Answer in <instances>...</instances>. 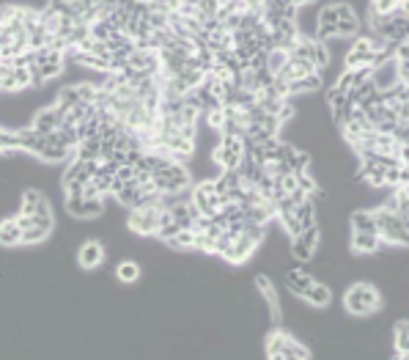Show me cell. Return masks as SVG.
Masks as SVG:
<instances>
[{"mask_svg": "<svg viewBox=\"0 0 409 360\" xmlns=\"http://www.w3.org/2000/svg\"><path fill=\"white\" fill-rule=\"evenodd\" d=\"M382 303L384 300L382 294H379V289L371 286V283H355L343 294V308L349 311V313H355V316L377 313V311H382Z\"/></svg>", "mask_w": 409, "mask_h": 360, "instance_id": "obj_1", "label": "cell"}, {"mask_svg": "<svg viewBox=\"0 0 409 360\" xmlns=\"http://www.w3.org/2000/svg\"><path fill=\"white\" fill-rule=\"evenodd\" d=\"M152 181H154V187H157L159 196L171 198V196H179L181 190H187V187L193 184V176H190V171H187L184 162L171 160L165 168H159V171L154 174Z\"/></svg>", "mask_w": 409, "mask_h": 360, "instance_id": "obj_2", "label": "cell"}, {"mask_svg": "<svg viewBox=\"0 0 409 360\" xmlns=\"http://www.w3.org/2000/svg\"><path fill=\"white\" fill-rule=\"evenodd\" d=\"M368 23H371V33H377L379 39L390 42V44H398L401 39H407V25H409L407 6H398L396 11L382 14V17L368 14Z\"/></svg>", "mask_w": 409, "mask_h": 360, "instance_id": "obj_3", "label": "cell"}, {"mask_svg": "<svg viewBox=\"0 0 409 360\" xmlns=\"http://www.w3.org/2000/svg\"><path fill=\"white\" fill-rule=\"evenodd\" d=\"M374 223H377V234H379L382 245H407L409 242L407 217L396 215L393 209H387V206L374 209Z\"/></svg>", "mask_w": 409, "mask_h": 360, "instance_id": "obj_4", "label": "cell"}, {"mask_svg": "<svg viewBox=\"0 0 409 360\" xmlns=\"http://www.w3.org/2000/svg\"><path fill=\"white\" fill-rule=\"evenodd\" d=\"M264 352L269 360H307L310 358V349L305 344H300L294 335H288L286 330H272L267 335V344H264Z\"/></svg>", "mask_w": 409, "mask_h": 360, "instance_id": "obj_5", "label": "cell"}, {"mask_svg": "<svg viewBox=\"0 0 409 360\" xmlns=\"http://www.w3.org/2000/svg\"><path fill=\"white\" fill-rule=\"evenodd\" d=\"M162 209H165V198H162V201H149V204L132 206V209H129L127 226L135 234H140V236H157Z\"/></svg>", "mask_w": 409, "mask_h": 360, "instance_id": "obj_6", "label": "cell"}, {"mask_svg": "<svg viewBox=\"0 0 409 360\" xmlns=\"http://www.w3.org/2000/svg\"><path fill=\"white\" fill-rule=\"evenodd\" d=\"M214 162L223 168V171H236L245 160V138L239 135H228V132H220V143L214 146Z\"/></svg>", "mask_w": 409, "mask_h": 360, "instance_id": "obj_7", "label": "cell"}, {"mask_svg": "<svg viewBox=\"0 0 409 360\" xmlns=\"http://www.w3.org/2000/svg\"><path fill=\"white\" fill-rule=\"evenodd\" d=\"M99 160H72L63 174V196H80L83 184L94 176Z\"/></svg>", "mask_w": 409, "mask_h": 360, "instance_id": "obj_8", "label": "cell"}, {"mask_svg": "<svg viewBox=\"0 0 409 360\" xmlns=\"http://www.w3.org/2000/svg\"><path fill=\"white\" fill-rule=\"evenodd\" d=\"M193 206L198 209V215H204V217H214V215H220V209H223V198L217 196V190H214V179H206V181H198L195 187H193Z\"/></svg>", "mask_w": 409, "mask_h": 360, "instance_id": "obj_9", "label": "cell"}, {"mask_svg": "<svg viewBox=\"0 0 409 360\" xmlns=\"http://www.w3.org/2000/svg\"><path fill=\"white\" fill-rule=\"evenodd\" d=\"M319 239H322V232H319V223L310 226V229H303L300 234L291 236V256L297 261H310L316 248H319Z\"/></svg>", "mask_w": 409, "mask_h": 360, "instance_id": "obj_10", "label": "cell"}, {"mask_svg": "<svg viewBox=\"0 0 409 360\" xmlns=\"http://www.w3.org/2000/svg\"><path fill=\"white\" fill-rule=\"evenodd\" d=\"M66 212L77 220H91L104 212V196L99 198H83V196H66Z\"/></svg>", "mask_w": 409, "mask_h": 360, "instance_id": "obj_11", "label": "cell"}, {"mask_svg": "<svg viewBox=\"0 0 409 360\" xmlns=\"http://www.w3.org/2000/svg\"><path fill=\"white\" fill-rule=\"evenodd\" d=\"M338 36V3L324 6L319 11V28H316V42H330Z\"/></svg>", "mask_w": 409, "mask_h": 360, "instance_id": "obj_12", "label": "cell"}, {"mask_svg": "<svg viewBox=\"0 0 409 360\" xmlns=\"http://www.w3.org/2000/svg\"><path fill=\"white\" fill-rule=\"evenodd\" d=\"M61 121H63V110L55 102L50 107H44V110H39L30 127L36 129V132H42V135H50V132H55V129L61 127Z\"/></svg>", "mask_w": 409, "mask_h": 360, "instance_id": "obj_13", "label": "cell"}, {"mask_svg": "<svg viewBox=\"0 0 409 360\" xmlns=\"http://www.w3.org/2000/svg\"><path fill=\"white\" fill-rule=\"evenodd\" d=\"M102 261H104L102 242L88 239V242H83V245H80V251H77V264H80L83 270H97Z\"/></svg>", "mask_w": 409, "mask_h": 360, "instance_id": "obj_14", "label": "cell"}, {"mask_svg": "<svg viewBox=\"0 0 409 360\" xmlns=\"http://www.w3.org/2000/svg\"><path fill=\"white\" fill-rule=\"evenodd\" d=\"M360 33V17L349 3H338V36L352 39Z\"/></svg>", "mask_w": 409, "mask_h": 360, "instance_id": "obj_15", "label": "cell"}, {"mask_svg": "<svg viewBox=\"0 0 409 360\" xmlns=\"http://www.w3.org/2000/svg\"><path fill=\"white\" fill-rule=\"evenodd\" d=\"M303 300H305L310 308H327V306L333 303V289H330L327 283L313 281L310 283V289L303 294Z\"/></svg>", "mask_w": 409, "mask_h": 360, "instance_id": "obj_16", "label": "cell"}, {"mask_svg": "<svg viewBox=\"0 0 409 360\" xmlns=\"http://www.w3.org/2000/svg\"><path fill=\"white\" fill-rule=\"evenodd\" d=\"M382 248V239L377 232H352V251L355 253H377Z\"/></svg>", "mask_w": 409, "mask_h": 360, "instance_id": "obj_17", "label": "cell"}, {"mask_svg": "<svg viewBox=\"0 0 409 360\" xmlns=\"http://www.w3.org/2000/svg\"><path fill=\"white\" fill-rule=\"evenodd\" d=\"M313 281H316V278H313L307 270H303V267H294V270L286 272V286H288V292L297 294V297H303Z\"/></svg>", "mask_w": 409, "mask_h": 360, "instance_id": "obj_18", "label": "cell"}, {"mask_svg": "<svg viewBox=\"0 0 409 360\" xmlns=\"http://www.w3.org/2000/svg\"><path fill=\"white\" fill-rule=\"evenodd\" d=\"M39 160H44V162H63V160H72L75 152L72 149H66V146H61V143H55L50 140V135H47V143L39 149Z\"/></svg>", "mask_w": 409, "mask_h": 360, "instance_id": "obj_19", "label": "cell"}, {"mask_svg": "<svg viewBox=\"0 0 409 360\" xmlns=\"http://www.w3.org/2000/svg\"><path fill=\"white\" fill-rule=\"evenodd\" d=\"M365 78H371V69H368V66H360V69H343L335 85H338L341 91H346V94H349V91H355V88H358Z\"/></svg>", "mask_w": 409, "mask_h": 360, "instance_id": "obj_20", "label": "cell"}, {"mask_svg": "<svg viewBox=\"0 0 409 360\" xmlns=\"http://www.w3.org/2000/svg\"><path fill=\"white\" fill-rule=\"evenodd\" d=\"M0 245H3V248L23 245V229H20L17 217H8V220L0 223Z\"/></svg>", "mask_w": 409, "mask_h": 360, "instance_id": "obj_21", "label": "cell"}, {"mask_svg": "<svg viewBox=\"0 0 409 360\" xmlns=\"http://www.w3.org/2000/svg\"><path fill=\"white\" fill-rule=\"evenodd\" d=\"M294 217H297V229H300V232L316 226V204H313V198L297 201V206H294Z\"/></svg>", "mask_w": 409, "mask_h": 360, "instance_id": "obj_22", "label": "cell"}, {"mask_svg": "<svg viewBox=\"0 0 409 360\" xmlns=\"http://www.w3.org/2000/svg\"><path fill=\"white\" fill-rule=\"evenodd\" d=\"M256 286H258V292H261V297L267 300V306H269V311H272V316L281 319V303H278V292H275L272 281H269L267 275H258Z\"/></svg>", "mask_w": 409, "mask_h": 360, "instance_id": "obj_23", "label": "cell"}, {"mask_svg": "<svg viewBox=\"0 0 409 360\" xmlns=\"http://www.w3.org/2000/svg\"><path fill=\"white\" fill-rule=\"evenodd\" d=\"M319 88H322V72H310L305 78L288 83V94H310V91H319Z\"/></svg>", "mask_w": 409, "mask_h": 360, "instance_id": "obj_24", "label": "cell"}, {"mask_svg": "<svg viewBox=\"0 0 409 360\" xmlns=\"http://www.w3.org/2000/svg\"><path fill=\"white\" fill-rule=\"evenodd\" d=\"M297 3L294 0H264V11L275 14V17H286V20H294L297 17Z\"/></svg>", "mask_w": 409, "mask_h": 360, "instance_id": "obj_25", "label": "cell"}, {"mask_svg": "<svg viewBox=\"0 0 409 360\" xmlns=\"http://www.w3.org/2000/svg\"><path fill=\"white\" fill-rule=\"evenodd\" d=\"M360 179H365L371 187H384V168L382 165H374V162H362L360 160Z\"/></svg>", "mask_w": 409, "mask_h": 360, "instance_id": "obj_26", "label": "cell"}, {"mask_svg": "<svg viewBox=\"0 0 409 360\" xmlns=\"http://www.w3.org/2000/svg\"><path fill=\"white\" fill-rule=\"evenodd\" d=\"M387 209H393L396 215H401V217H409V190H407V184L404 187H396L393 190V198L387 201Z\"/></svg>", "mask_w": 409, "mask_h": 360, "instance_id": "obj_27", "label": "cell"}, {"mask_svg": "<svg viewBox=\"0 0 409 360\" xmlns=\"http://www.w3.org/2000/svg\"><path fill=\"white\" fill-rule=\"evenodd\" d=\"M72 160H99V138H83L75 146Z\"/></svg>", "mask_w": 409, "mask_h": 360, "instance_id": "obj_28", "label": "cell"}, {"mask_svg": "<svg viewBox=\"0 0 409 360\" xmlns=\"http://www.w3.org/2000/svg\"><path fill=\"white\" fill-rule=\"evenodd\" d=\"M393 344H396V352H398V358H407L409 355V322L407 319H401L398 325H396V330H393Z\"/></svg>", "mask_w": 409, "mask_h": 360, "instance_id": "obj_29", "label": "cell"}, {"mask_svg": "<svg viewBox=\"0 0 409 360\" xmlns=\"http://www.w3.org/2000/svg\"><path fill=\"white\" fill-rule=\"evenodd\" d=\"M33 220H36L39 226L50 229V232H52V226H55V215H52V206H50V201H47L44 196L39 198V204H36V209H33Z\"/></svg>", "mask_w": 409, "mask_h": 360, "instance_id": "obj_30", "label": "cell"}, {"mask_svg": "<svg viewBox=\"0 0 409 360\" xmlns=\"http://www.w3.org/2000/svg\"><path fill=\"white\" fill-rule=\"evenodd\" d=\"M352 232H377V223H374V212L371 209L352 212Z\"/></svg>", "mask_w": 409, "mask_h": 360, "instance_id": "obj_31", "label": "cell"}, {"mask_svg": "<svg viewBox=\"0 0 409 360\" xmlns=\"http://www.w3.org/2000/svg\"><path fill=\"white\" fill-rule=\"evenodd\" d=\"M343 104H346V91H341L338 85H333V88L327 91V107H330V113H333L335 124L341 121V110H343Z\"/></svg>", "mask_w": 409, "mask_h": 360, "instance_id": "obj_32", "label": "cell"}, {"mask_svg": "<svg viewBox=\"0 0 409 360\" xmlns=\"http://www.w3.org/2000/svg\"><path fill=\"white\" fill-rule=\"evenodd\" d=\"M193 242H195V232L193 229H179L165 245H171L173 251H193Z\"/></svg>", "mask_w": 409, "mask_h": 360, "instance_id": "obj_33", "label": "cell"}, {"mask_svg": "<svg viewBox=\"0 0 409 360\" xmlns=\"http://www.w3.org/2000/svg\"><path fill=\"white\" fill-rule=\"evenodd\" d=\"M50 236V229H44V226H39L36 220L23 229V245H39V242H44Z\"/></svg>", "mask_w": 409, "mask_h": 360, "instance_id": "obj_34", "label": "cell"}, {"mask_svg": "<svg viewBox=\"0 0 409 360\" xmlns=\"http://www.w3.org/2000/svg\"><path fill=\"white\" fill-rule=\"evenodd\" d=\"M116 278L121 283H135L140 278V267H138L135 261H121V264L116 267Z\"/></svg>", "mask_w": 409, "mask_h": 360, "instance_id": "obj_35", "label": "cell"}, {"mask_svg": "<svg viewBox=\"0 0 409 360\" xmlns=\"http://www.w3.org/2000/svg\"><path fill=\"white\" fill-rule=\"evenodd\" d=\"M398 6H407V0H371V8H368V14H374V17H382V14H390V11H396Z\"/></svg>", "mask_w": 409, "mask_h": 360, "instance_id": "obj_36", "label": "cell"}, {"mask_svg": "<svg viewBox=\"0 0 409 360\" xmlns=\"http://www.w3.org/2000/svg\"><path fill=\"white\" fill-rule=\"evenodd\" d=\"M330 47H327V42H316L313 39V64H316V69L322 72L324 66H330Z\"/></svg>", "mask_w": 409, "mask_h": 360, "instance_id": "obj_37", "label": "cell"}, {"mask_svg": "<svg viewBox=\"0 0 409 360\" xmlns=\"http://www.w3.org/2000/svg\"><path fill=\"white\" fill-rule=\"evenodd\" d=\"M83 100H80V91H77V85H72V88H63L61 94H58V107L66 113V110H72L75 104H80Z\"/></svg>", "mask_w": 409, "mask_h": 360, "instance_id": "obj_38", "label": "cell"}, {"mask_svg": "<svg viewBox=\"0 0 409 360\" xmlns=\"http://www.w3.org/2000/svg\"><path fill=\"white\" fill-rule=\"evenodd\" d=\"M39 198H42V193H39V190H25V193H23L20 212H23V215H33V209H36V204H39Z\"/></svg>", "mask_w": 409, "mask_h": 360, "instance_id": "obj_39", "label": "cell"}, {"mask_svg": "<svg viewBox=\"0 0 409 360\" xmlns=\"http://www.w3.org/2000/svg\"><path fill=\"white\" fill-rule=\"evenodd\" d=\"M206 124L214 129V132H220L223 129V121H226V113H223V107H214V110H206Z\"/></svg>", "mask_w": 409, "mask_h": 360, "instance_id": "obj_40", "label": "cell"}, {"mask_svg": "<svg viewBox=\"0 0 409 360\" xmlns=\"http://www.w3.org/2000/svg\"><path fill=\"white\" fill-rule=\"evenodd\" d=\"M149 6L159 14H173V11H179L181 0H149Z\"/></svg>", "mask_w": 409, "mask_h": 360, "instance_id": "obj_41", "label": "cell"}]
</instances>
